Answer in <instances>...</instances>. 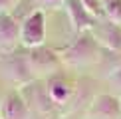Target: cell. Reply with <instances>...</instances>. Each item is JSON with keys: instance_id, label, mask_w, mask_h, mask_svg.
Masks as SVG:
<instances>
[{"instance_id": "obj_1", "label": "cell", "mask_w": 121, "mask_h": 119, "mask_svg": "<svg viewBox=\"0 0 121 119\" xmlns=\"http://www.w3.org/2000/svg\"><path fill=\"white\" fill-rule=\"evenodd\" d=\"M46 38V24H44V14L36 10L22 22L20 26V42L28 48H40Z\"/></svg>"}, {"instance_id": "obj_2", "label": "cell", "mask_w": 121, "mask_h": 119, "mask_svg": "<svg viewBox=\"0 0 121 119\" xmlns=\"http://www.w3.org/2000/svg\"><path fill=\"white\" fill-rule=\"evenodd\" d=\"M95 52H97L95 38L87 36V34H82L75 40L73 46H69L64 52V60L68 64H72V66H83V64H89L95 58Z\"/></svg>"}, {"instance_id": "obj_3", "label": "cell", "mask_w": 121, "mask_h": 119, "mask_svg": "<svg viewBox=\"0 0 121 119\" xmlns=\"http://www.w3.org/2000/svg\"><path fill=\"white\" fill-rule=\"evenodd\" d=\"M87 117L89 119H121V103L113 95H99L91 103Z\"/></svg>"}, {"instance_id": "obj_4", "label": "cell", "mask_w": 121, "mask_h": 119, "mask_svg": "<svg viewBox=\"0 0 121 119\" xmlns=\"http://www.w3.org/2000/svg\"><path fill=\"white\" fill-rule=\"evenodd\" d=\"M2 119H30V105L26 103L20 93L10 91L2 99V109H0Z\"/></svg>"}, {"instance_id": "obj_5", "label": "cell", "mask_w": 121, "mask_h": 119, "mask_svg": "<svg viewBox=\"0 0 121 119\" xmlns=\"http://www.w3.org/2000/svg\"><path fill=\"white\" fill-rule=\"evenodd\" d=\"M64 4H65V10H68V16H69V20H72V24H73V30L78 34L93 28L95 18L85 10V6L79 0H65Z\"/></svg>"}, {"instance_id": "obj_6", "label": "cell", "mask_w": 121, "mask_h": 119, "mask_svg": "<svg viewBox=\"0 0 121 119\" xmlns=\"http://www.w3.org/2000/svg\"><path fill=\"white\" fill-rule=\"evenodd\" d=\"M20 40V26L10 14H0V50L10 52Z\"/></svg>"}, {"instance_id": "obj_7", "label": "cell", "mask_w": 121, "mask_h": 119, "mask_svg": "<svg viewBox=\"0 0 121 119\" xmlns=\"http://www.w3.org/2000/svg\"><path fill=\"white\" fill-rule=\"evenodd\" d=\"M58 56L54 52H50L46 48H34L32 54L28 56L26 64H28V69L30 72H50V69H54L58 66Z\"/></svg>"}, {"instance_id": "obj_8", "label": "cell", "mask_w": 121, "mask_h": 119, "mask_svg": "<svg viewBox=\"0 0 121 119\" xmlns=\"http://www.w3.org/2000/svg\"><path fill=\"white\" fill-rule=\"evenodd\" d=\"M95 42L105 46L107 50H111V52H121V26L111 24V22L97 26Z\"/></svg>"}, {"instance_id": "obj_9", "label": "cell", "mask_w": 121, "mask_h": 119, "mask_svg": "<svg viewBox=\"0 0 121 119\" xmlns=\"http://www.w3.org/2000/svg\"><path fill=\"white\" fill-rule=\"evenodd\" d=\"M48 95L54 103H64L72 95V85L62 76H52L48 79Z\"/></svg>"}, {"instance_id": "obj_10", "label": "cell", "mask_w": 121, "mask_h": 119, "mask_svg": "<svg viewBox=\"0 0 121 119\" xmlns=\"http://www.w3.org/2000/svg\"><path fill=\"white\" fill-rule=\"evenodd\" d=\"M101 6H103V12L107 14L109 22L121 26V0H103Z\"/></svg>"}, {"instance_id": "obj_11", "label": "cell", "mask_w": 121, "mask_h": 119, "mask_svg": "<svg viewBox=\"0 0 121 119\" xmlns=\"http://www.w3.org/2000/svg\"><path fill=\"white\" fill-rule=\"evenodd\" d=\"M79 2L85 6V10H87L89 14H91L93 18H97V16H101V12H103V6H101V2L99 0H79Z\"/></svg>"}, {"instance_id": "obj_12", "label": "cell", "mask_w": 121, "mask_h": 119, "mask_svg": "<svg viewBox=\"0 0 121 119\" xmlns=\"http://www.w3.org/2000/svg\"><path fill=\"white\" fill-rule=\"evenodd\" d=\"M20 0H0V14H8L12 8L18 6Z\"/></svg>"}, {"instance_id": "obj_13", "label": "cell", "mask_w": 121, "mask_h": 119, "mask_svg": "<svg viewBox=\"0 0 121 119\" xmlns=\"http://www.w3.org/2000/svg\"><path fill=\"white\" fill-rule=\"evenodd\" d=\"M113 79H115V81H117V85L121 87V69H117V73H115V76H113Z\"/></svg>"}, {"instance_id": "obj_14", "label": "cell", "mask_w": 121, "mask_h": 119, "mask_svg": "<svg viewBox=\"0 0 121 119\" xmlns=\"http://www.w3.org/2000/svg\"><path fill=\"white\" fill-rule=\"evenodd\" d=\"M44 4H60V2H65V0H42Z\"/></svg>"}, {"instance_id": "obj_15", "label": "cell", "mask_w": 121, "mask_h": 119, "mask_svg": "<svg viewBox=\"0 0 121 119\" xmlns=\"http://www.w3.org/2000/svg\"><path fill=\"white\" fill-rule=\"evenodd\" d=\"M0 119H2V117H0Z\"/></svg>"}]
</instances>
